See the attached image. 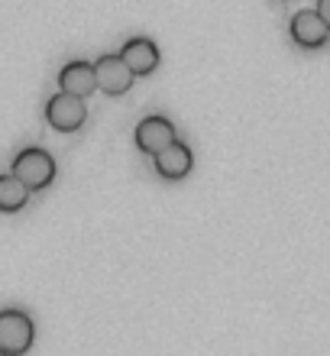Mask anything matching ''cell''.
Listing matches in <instances>:
<instances>
[{
    "label": "cell",
    "instance_id": "obj_1",
    "mask_svg": "<svg viewBox=\"0 0 330 356\" xmlns=\"http://www.w3.org/2000/svg\"><path fill=\"white\" fill-rule=\"evenodd\" d=\"M10 175H17L29 191H42V188H49L52 178H56V159H52L46 149L29 146V149H23L17 159H13Z\"/></svg>",
    "mask_w": 330,
    "mask_h": 356
},
{
    "label": "cell",
    "instance_id": "obj_2",
    "mask_svg": "<svg viewBox=\"0 0 330 356\" xmlns=\"http://www.w3.org/2000/svg\"><path fill=\"white\" fill-rule=\"evenodd\" d=\"M36 340V327L26 311H0V356H23Z\"/></svg>",
    "mask_w": 330,
    "mask_h": 356
},
{
    "label": "cell",
    "instance_id": "obj_3",
    "mask_svg": "<svg viewBox=\"0 0 330 356\" xmlns=\"http://www.w3.org/2000/svg\"><path fill=\"white\" fill-rule=\"evenodd\" d=\"M46 120L52 123V130H58V133L81 130V127H85V120H88L85 97H72V94H56V97H49Z\"/></svg>",
    "mask_w": 330,
    "mask_h": 356
},
{
    "label": "cell",
    "instance_id": "obj_4",
    "mask_svg": "<svg viewBox=\"0 0 330 356\" xmlns=\"http://www.w3.org/2000/svg\"><path fill=\"white\" fill-rule=\"evenodd\" d=\"M175 140H179V136H175V127H172L165 117H159V113L140 120V127H136V146H140L146 156H159V152L169 149Z\"/></svg>",
    "mask_w": 330,
    "mask_h": 356
},
{
    "label": "cell",
    "instance_id": "obj_5",
    "mask_svg": "<svg viewBox=\"0 0 330 356\" xmlns=\"http://www.w3.org/2000/svg\"><path fill=\"white\" fill-rule=\"evenodd\" d=\"M133 72L120 56H101L94 62V81L104 94H126L133 85Z\"/></svg>",
    "mask_w": 330,
    "mask_h": 356
},
{
    "label": "cell",
    "instance_id": "obj_6",
    "mask_svg": "<svg viewBox=\"0 0 330 356\" xmlns=\"http://www.w3.org/2000/svg\"><path fill=\"white\" fill-rule=\"evenodd\" d=\"M288 29H292V39L302 49H321L330 39V29L317 10H298L292 17V26Z\"/></svg>",
    "mask_w": 330,
    "mask_h": 356
},
{
    "label": "cell",
    "instance_id": "obj_7",
    "mask_svg": "<svg viewBox=\"0 0 330 356\" xmlns=\"http://www.w3.org/2000/svg\"><path fill=\"white\" fill-rule=\"evenodd\" d=\"M120 58L126 62V68H130L133 75H149V72L159 68V49L146 36H133L130 42H123Z\"/></svg>",
    "mask_w": 330,
    "mask_h": 356
},
{
    "label": "cell",
    "instance_id": "obj_8",
    "mask_svg": "<svg viewBox=\"0 0 330 356\" xmlns=\"http://www.w3.org/2000/svg\"><path fill=\"white\" fill-rule=\"evenodd\" d=\"M152 165H156V172H159L162 178L179 181V178H185L191 172V165H195V156H191V149L185 146V143L175 140L169 149H162L159 156H152Z\"/></svg>",
    "mask_w": 330,
    "mask_h": 356
},
{
    "label": "cell",
    "instance_id": "obj_9",
    "mask_svg": "<svg viewBox=\"0 0 330 356\" xmlns=\"http://www.w3.org/2000/svg\"><path fill=\"white\" fill-rule=\"evenodd\" d=\"M58 88H62V94H72V97L91 94L97 88L94 65H91V62H68V65L58 72Z\"/></svg>",
    "mask_w": 330,
    "mask_h": 356
},
{
    "label": "cell",
    "instance_id": "obj_10",
    "mask_svg": "<svg viewBox=\"0 0 330 356\" xmlns=\"http://www.w3.org/2000/svg\"><path fill=\"white\" fill-rule=\"evenodd\" d=\"M29 201V188L17 175H0V211L3 214H17Z\"/></svg>",
    "mask_w": 330,
    "mask_h": 356
},
{
    "label": "cell",
    "instance_id": "obj_11",
    "mask_svg": "<svg viewBox=\"0 0 330 356\" xmlns=\"http://www.w3.org/2000/svg\"><path fill=\"white\" fill-rule=\"evenodd\" d=\"M317 13H321V19L327 23V29H330V0H317Z\"/></svg>",
    "mask_w": 330,
    "mask_h": 356
}]
</instances>
